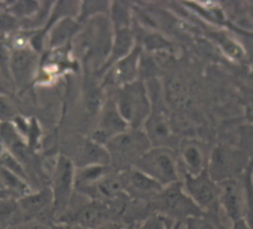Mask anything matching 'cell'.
Listing matches in <instances>:
<instances>
[{
    "label": "cell",
    "instance_id": "8",
    "mask_svg": "<svg viewBox=\"0 0 253 229\" xmlns=\"http://www.w3.org/2000/svg\"><path fill=\"white\" fill-rule=\"evenodd\" d=\"M40 58L30 47L13 50L9 61V77L19 90H24L35 78Z\"/></svg>",
    "mask_w": 253,
    "mask_h": 229
},
{
    "label": "cell",
    "instance_id": "19",
    "mask_svg": "<svg viewBox=\"0 0 253 229\" xmlns=\"http://www.w3.org/2000/svg\"><path fill=\"white\" fill-rule=\"evenodd\" d=\"M92 165L111 166L110 156L105 146L97 144L91 139L87 140L82 145L77 156V167H86Z\"/></svg>",
    "mask_w": 253,
    "mask_h": 229
},
{
    "label": "cell",
    "instance_id": "32",
    "mask_svg": "<svg viewBox=\"0 0 253 229\" xmlns=\"http://www.w3.org/2000/svg\"><path fill=\"white\" fill-rule=\"evenodd\" d=\"M18 115L17 108L11 100L7 96L0 94V122L12 121Z\"/></svg>",
    "mask_w": 253,
    "mask_h": 229
},
{
    "label": "cell",
    "instance_id": "30",
    "mask_svg": "<svg viewBox=\"0 0 253 229\" xmlns=\"http://www.w3.org/2000/svg\"><path fill=\"white\" fill-rule=\"evenodd\" d=\"M21 30V21L11 15L10 12L3 9L0 11V34L9 35L17 33Z\"/></svg>",
    "mask_w": 253,
    "mask_h": 229
},
{
    "label": "cell",
    "instance_id": "38",
    "mask_svg": "<svg viewBox=\"0 0 253 229\" xmlns=\"http://www.w3.org/2000/svg\"><path fill=\"white\" fill-rule=\"evenodd\" d=\"M6 197H12V195L8 191L3 189L1 186H0V200L3 199V198H6Z\"/></svg>",
    "mask_w": 253,
    "mask_h": 229
},
{
    "label": "cell",
    "instance_id": "5",
    "mask_svg": "<svg viewBox=\"0 0 253 229\" xmlns=\"http://www.w3.org/2000/svg\"><path fill=\"white\" fill-rule=\"evenodd\" d=\"M249 165L244 151L230 145H218L208 156L207 172L216 183H220L241 177Z\"/></svg>",
    "mask_w": 253,
    "mask_h": 229
},
{
    "label": "cell",
    "instance_id": "21",
    "mask_svg": "<svg viewBox=\"0 0 253 229\" xmlns=\"http://www.w3.org/2000/svg\"><path fill=\"white\" fill-rule=\"evenodd\" d=\"M132 13L128 2L111 1L109 21L113 30L131 28Z\"/></svg>",
    "mask_w": 253,
    "mask_h": 229
},
{
    "label": "cell",
    "instance_id": "40",
    "mask_svg": "<svg viewBox=\"0 0 253 229\" xmlns=\"http://www.w3.org/2000/svg\"><path fill=\"white\" fill-rule=\"evenodd\" d=\"M181 226H182V222L181 221H176L170 229H181Z\"/></svg>",
    "mask_w": 253,
    "mask_h": 229
},
{
    "label": "cell",
    "instance_id": "3",
    "mask_svg": "<svg viewBox=\"0 0 253 229\" xmlns=\"http://www.w3.org/2000/svg\"><path fill=\"white\" fill-rule=\"evenodd\" d=\"M105 147L110 156L111 167L120 172L132 168L152 145L143 130L128 128L109 139Z\"/></svg>",
    "mask_w": 253,
    "mask_h": 229
},
{
    "label": "cell",
    "instance_id": "12",
    "mask_svg": "<svg viewBox=\"0 0 253 229\" xmlns=\"http://www.w3.org/2000/svg\"><path fill=\"white\" fill-rule=\"evenodd\" d=\"M112 209L107 203L95 202L85 204L72 213H65L59 218L62 221H68V224H75L86 229H97L104 224L111 222Z\"/></svg>",
    "mask_w": 253,
    "mask_h": 229
},
{
    "label": "cell",
    "instance_id": "14",
    "mask_svg": "<svg viewBox=\"0 0 253 229\" xmlns=\"http://www.w3.org/2000/svg\"><path fill=\"white\" fill-rule=\"evenodd\" d=\"M128 125L118 112L113 100L110 99L103 106L97 128L93 132L91 140L105 146L109 139L128 130Z\"/></svg>",
    "mask_w": 253,
    "mask_h": 229
},
{
    "label": "cell",
    "instance_id": "18",
    "mask_svg": "<svg viewBox=\"0 0 253 229\" xmlns=\"http://www.w3.org/2000/svg\"><path fill=\"white\" fill-rule=\"evenodd\" d=\"M135 46V36L131 28L113 30V39H112L109 56L103 66L100 68L101 74L103 75L112 65L124 58L125 56H127Z\"/></svg>",
    "mask_w": 253,
    "mask_h": 229
},
{
    "label": "cell",
    "instance_id": "41",
    "mask_svg": "<svg viewBox=\"0 0 253 229\" xmlns=\"http://www.w3.org/2000/svg\"><path fill=\"white\" fill-rule=\"evenodd\" d=\"M6 229H19L18 227H15V226H9V227H7Z\"/></svg>",
    "mask_w": 253,
    "mask_h": 229
},
{
    "label": "cell",
    "instance_id": "31",
    "mask_svg": "<svg viewBox=\"0 0 253 229\" xmlns=\"http://www.w3.org/2000/svg\"><path fill=\"white\" fill-rule=\"evenodd\" d=\"M171 221L172 220L162 216L160 214L152 213L144 219L137 229H170L176 222L171 223Z\"/></svg>",
    "mask_w": 253,
    "mask_h": 229
},
{
    "label": "cell",
    "instance_id": "15",
    "mask_svg": "<svg viewBox=\"0 0 253 229\" xmlns=\"http://www.w3.org/2000/svg\"><path fill=\"white\" fill-rule=\"evenodd\" d=\"M20 215L25 220L39 219L47 216L52 210V194L50 188L30 192L17 199ZM54 215V214H53Z\"/></svg>",
    "mask_w": 253,
    "mask_h": 229
},
{
    "label": "cell",
    "instance_id": "33",
    "mask_svg": "<svg viewBox=\"0 0 253 229\" xmlns=\"http://www.w3.org/2000/svg\"><path fill=\"white\" fill-rule=\"evenodd\" d=\"M145 46L148 50L160 51V50H169L171 49L169 42H167L166 39L157 34H150L145 38Z\"/></svg>",
    "mask_w": 253,
    "mask_h": 229
},
{
    "label": "cell",
    "instance_id": "7",
    "mask_svg": "<svg viewBox=\"0 0 253 229\" xmlns=\"http://www.w3.org/2000/svg\"><path fill=\"white\" fill-rule=\"evenodd\" d=\"M76 167L72 160L61 154L53 170L50 190L52 194V210L59 218L64 215L72 200L75 189Z\"/></svg>",
    "mask_w": 253,
    "mask_h": 229
},
{
    "label": "cell",
    "instance_id": "16",
    "mask_svg": "<svg viewBox=\"0 0 253 229\" xmlns=\"http://www.w3.org/2000/svg\"><path fill=\"white\" fill-rule=\"evenodd\" d=\"M82 24L77 19L65 18L55 22L45 32V45L50 50H60L68 46L80 32Z\"/></svg>",
    "mask_w": 253,
    "mask_h": 229
},
{
    "label": "cell",
    "instance_id": "22",
    "mask_svg": "<svg viewBox=\"0 0 253 229\" xmlns=\"http://www.w3.org/2000/svg\"><path fill=\"white\" fill-rule=\"evenodd\" d=\"M0 186L12 196L19 195L21 197L31 192L28 181L1 166H0Z\"/></svg>",
    "mask_w": 253,
    "mask_h": 229
},
{
    "label": "cell",
    "instance_id": "6",
    "mask_svg": "<svg viewBox=\"0 0 253 229\" xmlns=\"http://www.w3.org/2000/svg\"><path fill=\"white\" fill-rule=\"evenodd\" d=\"M182 188L204 214L218 217L219 187L207 170L196 176L182 174Z\"/></svg>",
    "mask_w": 253,
    "mask_h": 229
},
{
    "label": "cell",
    "instance_id": "27",
    "mask_svg": "<svg viewBox=\"0 0 253 229\" xmlns=\"http://www.w3.org/2000/svg\"><path fill=\"white\" fill-rule=\"evenodd\" d=\"M182 225H185V229H222L218 217L207 214L189 218L182 222Z\"/></svg>",
    "mask_w": 253,
    "mask_h": 229
},
{
    "label": "cell",
    "instance_id": "11",
    "mask_svg": "<svg viewBox=\"0 0 253 229\" xmlns=\"http://www.w3.org/2000/svg\"><path fill=\"white\" fill-rule=\"evenodd\" d=\"M123 189L126 196L140 202H149L164 187L155 180L134 168L120 171Z\"/></svg>",
    "mask_w": 253,
    "mask_h": 229
},
{
    "label": "cell",
    "instance_id": "24",
    "mask_svg": "<svg viewBox=\"0 0 253 229\" xmlns=\"http://www.w3.org/2000/svg\"><path fill=\"white\" fill-rule=\"evenodd\" d=\"M245 194L244 221L253 229V163H250L242 175Z\"/></svg>",
    "mask_w": 253,
    "mask_h": 229
},
{
    "label": "cell",
    "instance_id": "26",
    "mask_svg": "<svg viewBox=\"0 0 253 229\" xmlns=\"http://www.w3.org/2000/svg\"><path fill=\"white\" fill-rule=\"evenodd\" d=\"M20 215L17 199L6 197L0 200V229L12 226V221Z\"/></svg>",
    "mask_w": 253,
    "mask_h": 229
},
{
    "label": "cell",
    "instance_id": "17",
    "mask_svg": "<svg viewBox=\"0 0 253 229\" xmlns=\"http://www.w3.org/2000/svg\"><path fill=\"white\" fill-rule=\"evenodd\" d=\"M142 130L153 147H169L172 133L165 115L159 110H153Z\"/></svg>",
    "mask_w": 253,
    "mask_h": 229
},
{
    "label": "cell",
    "instance_id": "34",
    "mask_svg": "<svg viewBox=\"0 0 253 229\" xmlns=\"http://www.w3.org/2000/svg\"><path fill=\"white\" fill-rule=\"evenodd\" d=\"M40 136H41V130H40L38 122L34 118L30 119L29 120V127H28V132H27V135H26L27 145L29 146L30 149H33L37 145V143L39 142Z\"/></svg>",
    "mask_w": 253,
    "mask_h": 229
},
{
    "label": "cell",
    "instance_id": "10",
    "mask_svg": "<svg viewBox=\"0 0 253 229\" xmlns=\"http://www.w3.org/2000/svg\"><path fill=\"white\" fill-rule=\"evenodd\" d=\"M219 207L233 223L244 219L245 194L242 176L218 183Z\"/></svg>",
    "mask_w": 253,
    "mask_h": 229
},
{
    "label": "cell",
    "instance_id": "29",
    "mask_svg": "<svg viewBox=\"0 0 253 229\" xmlns=\"http://www.w3.org/2000/svg\"><path fill=\"white\" fill-rule=\"evenodd\" d=\"M0 166L12 172L13 174L20 176L24 180L29 181V176H28L26 168L17 157L11 154L9 151H6L1 157H0Z\"/></svg>",
    "mask_w": 253,
    "mask_h": 229
},
{
    "label": "cell",
    "instance_id": "25",
    "mask_svg": "<svg viewBox=\"0 0 253 229\" xmlns=\"http://www.w3.org/2000/svg\"><path fill=\"white\" fill-rule=\"evenodd\" d=\"M41 1H9L6 2L5 10L10 12L11 15L17 17L20 21H24L31 18L34 13L39 9Z\"/></svg>",
    "mask_w": 253,
    "mask_h": 229
},
{
    "label": "cell",
    "instance_id": "35",
    "mask_svg": "<svg viewBox=\"0 0 253 229\" xmlns=\"http://www.w3.org/2000/svg\"><path fill=\"white\" fill-rule=\"evenodd\" d=\"M13 50L5 42H0V70L9 77V61ZM10 78V77H9Z\"/></svg>",
    "mask_w": 253,
    "mask_h": 229
},
{
    "label": "cell",
    "instance_id": "20",
    "mask_svg": "<svg viewBox=\"0 0 253 229\" xmlns=\"http://www.w3.org/2000/svg\"><path fill=\"white\" fill-rule=\"evenodd\" d=\"M114 169L111 166L103 165H92L76 168L75 171V188L79 191L87 189L104 177L110 174Z\"/></svg>",
    "mask_w": 253,
    "mask_h": 229
},
{
    "label": "cell",
    "instance_id": "39",
    "mask_svg": "<svg viewBox=\"0 0 253 229\" xmlns=\"http://www.w3.org/2000/svg\"><path fill=\"white\" fill-rule=\"evenodd\" d=\"M6 151H7V149L5 148V146L2 144L1 142H0V157H1Z\"/></svg>",
    "mask_w": 253,
    "mask_h": 229
},
{
    "label": "cell",
    "instance_id": "28",
    "mask_svg": "<svg viewBox=\"0 0 253 229\" xmlns=\"http://www.w3.org/2000/svg\"><path fill=\"white\" fill-rule=\"evenodd\" d=\"M214 39L216 40V42H218L219 46L224 51V53H226L229 57H231V58L235 60H241L244 58V53L242 48L231 37H229L227 34L217 33L214 36Z\"/></svg>",
    "mask_w": 253,
    "mask_h": 229
},
{
    "label": "cell",
    "instance_id": "9",
    "mask_svg": "<svg viewBox=\"0 0 253 229\" xmlns=\"http://www.w3.org/2000/svg\"><path fill=\"white\" fill-rule=\"evenodd\" d=\"M143 52L142 47L136 45L127 56L112 65L103 74V84L116 89L137 80Z\"/></svg>",
    "mask_w": 253,
    "mask_h": 229
},
{
    "label": "cell",
    "instance_id": "1",
    "mask_svg": "<svg viewBox=\"0 0 253 229\" xmlns=\"http://www.w3.org/2000/svg\"><path fill=\"white\" fill-rule=\"evenodd\" d=\"M120 115L132 130L142 127L152 112V98L146 83L137 79L116 88L111 98Z\"/></svg>",
    "mask_w": 253,
    "mask_h": 229
},
{
    "label": "cell",
    "instance_id": "2",
    "mask_svg": "<svg viewBox=\"0 0 253 229\" xmlns=\"http://www.w3.org/2000/svg\"><path fill=\"white\" fill-rule=\"evenodd\" d=\"M153 213H157L172 221H181L205 215L182 188L181 181L168 185L148 202Z\"/></svg>",
    "mask_w": 253,
    "mask_h": 229
},
{
    "label": "cell",
    "instance_id": "4",
    "mask_svg": "<svg viewBox=\"0 0 253 229\" xmlns=\"http://www.w3.org/2000/svg\"><path fill=\"white\" fill-rule=\"evenodd\" d=\"M134 169L163 187L180 182V169L175 151L169 147H151L133 165Z\"/></svg>",
    "mask_w": 253,
    "mask_h": 229
},
{
    "label": "cell",
    "instance_id": "37",
    "mask_svg": "<svg viewBox=\"0 0 253 229\" xmlns=\"http://www.w3.org/2000/svg\"><path fill=\"white\" fill-rule=\"evenodd\" d=\"M26 229H53V228L49 227L44 223H38V224H32L30 226H28Z\"/></svg>",
    "mask_w": 253,
    "mask_h": 229
},
{
    "label": "cell",
    "instance_id": "13",
    "mask_svg": "<svg viewBox=\"0 0 253 229\" xmlns=\"http://www.w3.org/2000/svg\"><path fill=\"white\" fill-rule=\"evenodd\" d=\"M208 156L204 147L193 139L182 140L178 145V164L181 174L196 176L207 170Z\"/></svg>",
    "mask_w": 253,
    "mask_h": 229
},
{
    "label": "cell",
    "instance_id": "23",
    "mask_svg": "<svg viewBox=\"0 0 253 229\" xmlns=\"http://www.w3.org/2000/svg\"><path fill=\"white\" fill-rule=\"evenodd\" d=\"M111 1H81L77 21L80 24L97 17H109Z\"/></svg>",
    "mask_w": 253,
    "mask_h": 229
},
{
    "label": "cell",
    "instance_id": "36",
    "mask_svg": "<svg viewBox=\"0 0 253 229\" xmlns=\"http://www.w3.org/2000/svg\"><path fill=\"white\" fill-rule=\"evenodd\" d=\"M231 229H251V228H250V226L242 219V220H240V221H237V222L233 223Z\"/></svg>",
    "mask_w": 253,
    "mask_h": 229
}]
</instances>
